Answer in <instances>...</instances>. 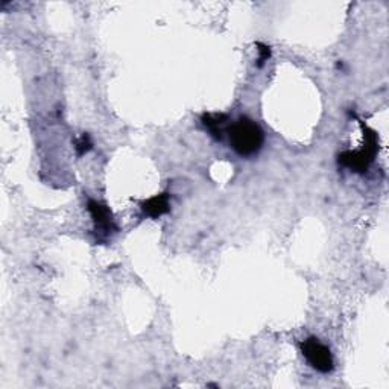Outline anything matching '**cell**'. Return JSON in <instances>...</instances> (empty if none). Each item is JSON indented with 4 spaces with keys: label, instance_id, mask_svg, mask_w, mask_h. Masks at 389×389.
I'll use <instances>...</instances> for the list:
<instances>
[{
    "label": "cell",
    "instance_id": "cell-4",
    "mask_svg": "<svg viewBox=\"0 0 389 389\" xmlns=\"http://www.w3.org/2000/svg\"><path fill=\"white\" fill-rule=\"evenodd\" d=\"M87 208L91 214L93 222H95L96 232H99L102 236H110L113 232H116V225H114L113 213L110 208L93 199L89 201Z\"/></svg>",
    "mask_w": 389,
    "mask_h": 389
},
{
    "label": "cell",
    "instance_id": "cell-6",
    "mask_svg": "<svg viewBox=\"0 0 389 389\" xmlns=\"http://www.w3.org/2000/svg\"><path fill=\"white\" fill-rule=\"evenodd\" d=\"M228 122L227 114L222 113H208L203 116V124L208 131L212 133L216 140H222V134H224V125Z\"/></svg>",
    "mask_w": 389,
    "mask_h": 389
},
{
    "label": "cell",
    "instance_id": "cell-8",
    "mask_svg": "<svg viewBox=\"0 0 389 389\" xmlns=\"http://www.w3.org/2000/svg\"><path fill=\"white\" fill-rule=\"evenodd\" d=\"M257 47H258V67H262L263 64L269 60V56H271V49L266 46V45H262V43H257Z\"/></svg>",
    "mask_w": 389,
    "mask_h": 389
},
{
    "label": "cell",
    "instance_id": "cell-2",
    "mask_svg": "<svg viewBox=\"0 0 389 389\" xmlns=\"http://www.w3.org/2000/svg\"><path fill=\"white\" fill-rule=\"evenodd\" d=\"M360 126L364 129V139H365L364 148L359 151H347V153L341 154L340 164L351 169L353 172H357V174H364V172L368 170L374 157H376L379 145H377V134L368 126H365L362 122H360Z\"/></svg>",
    "mask_w": 389,
    "mask_h": 389
},
{
    "label": "cell",
    "instance_id": "cell-7",
    "mask_svg": "<svg viewBox=\"0 0 389 389\" xmlns=\"http://www.w3.org/2000/svg\"><path fill=\"white\" fill-rule=\"evenodd\" d=\"M93 143L90 140V135L89 134H84L81 139L76 142V151H78V155H84L85 153H89L91 149Z\"/></svg>",
    "mask_w": 389,
    "mask_h": 389
},
{
    "label": "cell",
    "instance_id": "cell-5",
    "mask_svg": "<svg viewBox=\"0 0 389 389\" xmlns=\"http://www.w3.org/2000/svg\"><path fill=\"white\" fill-rule=\"evenodd\" d=\"M142 210L149 218H160V216L166 214L170 210V201H169V193H162L155 194V197L149 198L142 203Z\"/></svg>",
    "mask_w": 389,
    "mask_h": 389
},
{
    "label": "cell",
    "instance_id": "cell-1",
    "mask_svg": "<svg viewBox=\"0 0 389 389\" xmlns=\"http://www.w3.org/2000/svg\"><path fill=\"white\" fill-rule=\"evenodd\" d=\"M230 143L241 157L256 155L265 142L263 129L257 122L248 118H239L228 128Z\"/></svg>",
    "mask_w": 389,
    "mask_h": 389
},
{
    "label": "cell",
    "instance_id": "cell-3",
    "mask_svg": "<svg viewBox=\"0 0 389 389\" xmlns=\"http://www.w3.org/2000/svg\"><path fill=\"white\" fill-rule=\"evenodd\" d=\"M301 351L307 359V362L311 364L316 371L324 374L333 371L335 364L331 351L327 345L320 342V340H316V337H309V340L301 344Z\"/></svg>",
    "mask_w": 389,
    "mask_h": 389
}]
</instances>
